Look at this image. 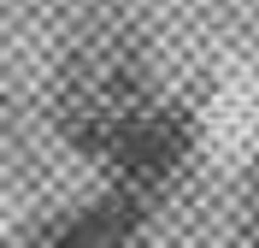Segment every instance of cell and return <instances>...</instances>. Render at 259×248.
Returning <instances> with one entry per match:
<instances>
[{
  "mask_svg": "<svg viewBox=\"0 0 259 248\" xmlns=\"http://www.w3.org/2000/svg\"><path fill=\"white\" fill-rule=\"evenodd\" d=\"M153 83L147 65L130 48H89L82 59H71L59 77V100H53V124L77 154H106L136 130V118L153 107Z\"/></svg>",
  "mask_w": 259,
  "mask_h": 248,
  "instance_id": "obj_1",
  "label": "cell"
},
{
  "mask_svg": "<svg viewBox=\"0 0 259 248\" xmlns=\"http://www.w3.org/2000/svg\"><path fill=\"white\" fill-rule=\"evenodd\" d=\"M136 236H142V201L106 195V201H95V207L71 213L59 231H53L48 248H136Z\"/></svg>",
  "mask_w": 259,
  "mask_h": 248,
  "instance_id": "obj_3",
  "label": "cell"
},
{
  "mask_svg": "<svg viewBox=\"0 0 259 248\" xmlns=\"http://www.w3.org/2000/svg\"><path fill=\"white\" fill-rule=\"evenodd\" d=\"M194 154V113L183 100H153L136 130L106 154V171H112V195H130V201H147L159 195L165 183L177 178Z\"/></svg>",
  "mask_w": 259,
  "mask_h": 248,
  "instance_id": "obj_2",
  "label": "cell"
}]
</instances>
